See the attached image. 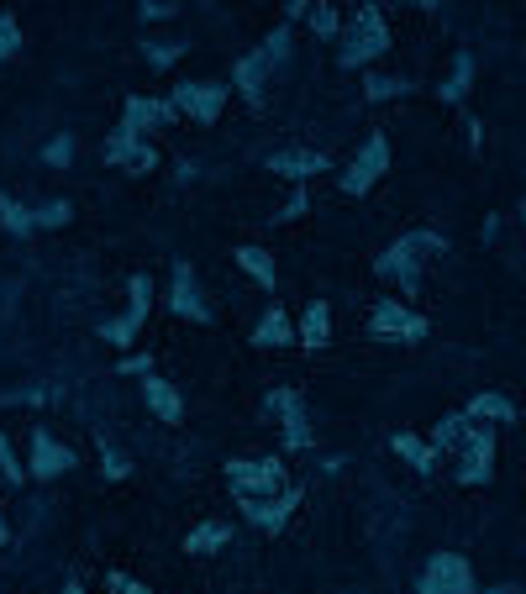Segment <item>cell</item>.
I'll use <instances>...</instances> for the list:
<instances>
[{"mask_svg":"<svg viewBox=\"0 0 526 594\" xmlns=\"http://www.w3.org/2000/svg\"><path fill=\"white\" fill-rule=\"evenodd\" d=\"M442 253H448V237H442L437 227H416V232H400L390 248L374 258V274L395 279L406 295H416L421 290V269H427L432 258H442Z\"/></svg>","mask_w":526,"mask_h":594,"instance_id":"1","label":"cell"},{"mask_svg":"<svg viewBox=\"0 0 526 594\" xmlns=\"http://www.w3.org/2000/svg\"><path fill=\"white\" fill-rule=\"evenodd\" d=\"M390 53V22H384L379 6H358L353 22L342 27V48H337V64L342 69H369L374 58Z\"/></svg>","mask_w":526,"mask_h":594,"instance_id":"2","label":"cell"},{"mask_svg":"<svg viewBox=\"0 0 526 594\" xmlns=\"http://www.w3.org/2000/svg\"><path fill=\"white\" fill-rule=\"evenodd\" d=\"M227 484L237 500H274L290 489V474L279 458H232L227 463Z\"/></svg>","mask_w":526,"mask_h":594,"instance_id":"3","label":"cell"},{"mask_svg":"<svg viewBox=\"0 0 526 594\" xmlns=\"http://www.w3.org/2000/svg\"><path fill=\"white\" fill-rule=\"evenodd\" d=\"M153 274H132L127 279V311L121 316H111V321H100V342H111V347H127L137 342V332H143V321H148V311H153Z\"/></svg>","mask_w":526,"mask_h":594,"instance_id":"4","label":"cell"},{"mask_svg":"<svg viewBox=\"0 0 526 594\" xmlns=\"http://www.w3.org/2000/svg\"><path fill=\"white\" fill-rule=\"evenodd\" d=\"M384 174H390V137H384V132H369V137H363V148L353 153V163L342 169L337 184H342V195L358 200V195H369Z\"/></svg>","mask_w":526,"mask_h":594,"instance_id":"5","label":"cell"},{"mask_svg":"<svg viewBox=\"0 0 526 594\" xmlns=\"http://www.w3.org/2000/svg\"><path fill=\"white\" fill-rule=\"evenodd\" d=\"M369 332H374L379 342H400V347H411V342H427L432 321L421 316V311H411L406 300H379L374 311H369Z\"/></svg>","mask_w":526,"mask_h":594,"instance_id":"6","label":"cell"},{"mask_svg":"<svg viewBox=\"0 0 526 594\" xmlns=\"http://www.w3.org/2000/svg\"><path fill=\"white\" fill-rule=\"evenodd\" d=\"M263 411L279 416V437H285L290 453H306V447H311V416H306V400H300L295 384L269 389V395H263Z\"/></svg>","mask_w":526,"mask_h":594,"instance_id":"7","label":"cell"},{"mask_svg":"<svg viewBox=\"0 0 526 594\" xmlns=\"http://www.w3.org/2000/svg\"><path fill=\"white\" fill-rule=\"evenodd\" d=\"M416 594H479L474 563L463 558V552H432V563L421 568Z\"/></svg>","mask_w":526,"mask_h":594,"instance_id":"8","label":"cell"},{"mask_svg":"<svg viewBox=\"0 0 526 594\" xmlns=\"http://www.w3.org/2000/svg\"><path fill=\"white\" fill-rule=\"evenodd\" d=\"M495 479V426L469 421L458 442V484H490Z\"/></svg>","mask_w":526,"mask_h":594,"instance_id":"9","label":"cell"},{"mask_svg":"<svg viewBox=\"0 0 526 594\" xmlns=\"http://www.w3.org/2000/svg\"><path fill=\"white\" fill-rule=\"evenodd\" d=\"M227 90L232 85H221V79H185L169 100H174V111L179 116H190L200 121V127H211V121L221 116V106H227Z\"/></svg>","mask_w":526,"mask_h":594,"instance_id":"10","label":"cell"},{"mask_svg":"<svg viewBox=\"0 0 526 594\" xmlns=\"http://www.w3.org/2000/svg\"><path fill=\"white\" fill-rule=\"evenodd\" d=\"M300 505H306V484H290L285 495H274V500H237V510L263 531V537H279Z\"/></svg>","mask_w":526,"mask_h":594,"instance_id":"11","label":"cell"},{"mask_svg":"<svg viewBox=\"0 0 526 594\" xmlns=\"http://www.w3.org/2000/svg\"><path fill=\"white\" fill-rule=\"evenodd\" d=\"M69 468H74V453H69V447L58 442L48 426H32V458H27V474L53 484V479H64Z\"/></svg>","mask_w":526,"mask_h":594,"instance_id":"12","label":"cell"},{"mask_svg":"<svg viewBox=\"0 0 526 594\" xmlns=\"http://www.w3.org/2000/svg\"><path fill=\"white\" fill-rule=\"evenodd\" d=\"M106 163L111 169H127V174H153L158 169V148L148 137H132V132H111L106 137Z\"/></svg>","mask_w":526,"mask_h":594,"instance_id":"13","label":"cell"},{"mask_svg":"<svg viewBox=\"0 0 526 594\" xmlns=\"http://www.w3.org/2000/svg\"><path fill=\"white\" fill-rule=\"evenodd\" d=\"M169 311H174L179 321H200V326L211 321V305H206V295H200V279H195L190 263H174V279H169Z\"/></svg>","mask_w":526,"mask_h":594,"instance_id":"14","label":"cell"},{"mask_svg":"<svg viewBox=\"0 0 526 594\" xmlns=\"http://www.w3.org/2000/svg\"><path fill=\"white\" fill-rule=\"evenodd\" d=\"M174 116H179L174 100H164V95H127V106H121V132L143 137L153 127H169Z\"/></svg>","mask_w":526,"mask_h":594,"instance_id":"15","label":"cell"},{"mask_svg":"<svg viewBox=\"0 0 526 594\" xmlns=\"http://www.w3.org/2000/svg\"><path fill=\"white\" fill-rule=\"evenodd\" d=\"M269 74H274V58L263 53V48H253V53H242L237 64H232V90L258 111V106H263V85H269Z\"/></svg>","mask_w":526,"mask_h":594,"instance_id":"16","label":"cell"},{"mask_svg":"<svg viewBox=\"0 0 526 594\" xmlns=\"http://www.w3.org/2000/svg\"><path fill=\"white\" fill-rule=\"evenodd\" d=\"M263 169L279 174V179H290V184H311V174H327V153H316V148H279L263 158Z\"/></svg>","mask_w":526,"mask_h":594,"instance_id":"17","label":"cell"},{"mask_svg":"<svg viewBox=\"0 0 526 594\" xmlns=\"http://www.w3.org/2000/svg\"><path fill=\"white\" fill-rule=\"evenodd\" d=\"M143 405L158 416V421H169V426H179L185 421V395L169 384V379H158V374H148L143 379Z\"/></svg>","mask_w":526,"mask_h":594,"instance_id":"18","label":"cell"},{"mask_svg":"<svg viewBox=\"0 0 526 594\" xmlns=\"http://www.w3.org/2000/svg\"><path fill=\"white\" fill-rule=\"evenodd\" d=\"M469 90H474V53H469V48H458L448 79L437 85V100H442V106H463V95H469Z\"/></svg>","mask_w":526,"mask_h":594,"instance_id":"19","label":"cell"},{"mask_svg":"<svg viewBox=\"0 0 526 594\" xmlns=\"http://www.w3.org/2000/svg\"><path fill=\"white\" fill-rule=\"evenodd\" d=\"M295 337L306 342L311 353H321V347L332 342V305H327V300H311L306 316H300V326H295Z\"/></svg>","mask_w":526,"mask_h":594,"instance_id":"20","label":"cell"},{"mask_svg":"<svg viewBox=\"0 0 526 594\" xmlns=\"http://www.w3.org/2000/svg\"><path fill=\"white\" fill-rule=\"evenodd\" d=\"M390 453L406 458L416 474H432V468H437V447H432L427 437H416V432H395V437H390Z\"/></svg>","mask_w":526,"mask_h":594,"instance_id":"21","label":"cell"},{"mask_svg":"<svg viewBox=\"0 0 526 594\" xmlns=\"http://www.w3.org/2000/svg\"><path fill=\"white\" fill-rule=\"evenodd\" d=\"M253 342H258V347H295L300 337H295V321L279 311V305H269V311H263V321L253 326Z\"/></svg>","mask_w":526,"mask_h":594,"instance_id":"22","label":"cell"},{"mask_svg":"<svg viewBox=\"0 0 526 594\" xmlns=\"http://www.w3.org/2000/svg\"><path fill=\"white\" fill-rule=\"evenodd\" d=\"M463 416L469 421H516V400L500 395V389H484V395H474L463 405Z\"/></svg>","mask_w":526,"mask_h":594,"instance_id":"23","label":"cell"},{"mask_svg":"<svg viewBox=\"0 0 526 594\" xmlns=\"http://www.w3.org/2000/svg\"><path fill=\"white\" fill-rule=\"evenodd\" d=\"M227 542H232V526L227 521H200L190 537H185V552H190V558H211V552H221Z\"/></svg>","mask_w":526,"mask_h":594,"instance_id":"24","label":"cell"},{"mask_svg":"<svg viewBox=\"0 0 526 594\" xmlns=\"http://www.w3.org/2000/svg\"><path fill=\"white\" fill-rule=\"evenodd\" d=\"M232 263H237V269L248 274V279H258L263 290H274V284H279V274H274V258L263 253V248H253V242H242V248L232 253Z\"/></svg>","mask_w":526,"mask_h":594,"instance_id":"25","label":"cell"},{"mask_svg":"<svg viewBox=\"0 0 526 594\" xmlns=\"http://www.w3.org/2000/svg\"><path fill=\"white\" fill-rule=\"evenodd\" d=\"M0 227H6L11 237H32L37 232V211L22 206V200H11V195H0Z\"/></svg>","mask_w":526,"mask_h":594,"instance_id":"26","label":"cell"},{"mask_svg":"<svg viewBox=\"0 0 526 594\" xmlns=\"http://www.w3.org/2000/svg\"><path fill=\"white\" fill-rule=\"evenodd\" d=\"M463 432H469V416H463V411L442 416V421L432 426V447H437V458H442V453H453V447L463 442Z\"/></svg>","mask_w":526,"mask_h":594,"instance_id":"27","label":"cell"},{"mask_svg":"<svg viewBox=\"0 0 526 594\" xmlns=\"http://www.w3.org/2000/svg\"><path fill=\"white\" fill-rule=\"evenodd\" d=\"M143 58L153 69H174L179 58H185V43H179V37H148L143 43Z\"/></svg>","mask_w":526,"mask_h":594,"instance_id":"28","label":"cell"},{"mask_svg":"<svg viewBox=\"0 0 526 594\" xmlns=\"http://www.w3.org/2000/svg\"><path fill=\"white\" fill-rule=\"evenodd\" d=\"M411 90L416 85H411V79H400V74H369V79H363V95H369V100H400Z\"/></svg>","mask_w":526,"mask_h":594,"instance_id":"29","label":"cell"},{"mask_svg":"<svg viewBox=\"0 0 526 594\" xmlns=\"http://www.w3.org/2000/svg\"><path fill=\"white\" fill-rule=\"evenodd\" d=\"M0 474H6V484H11V489H22V484L32 479V474H27V463L16 458V447H11V437H6V432H0Z\"/></svg>","mask_w":526,"mask_h":594,"instance_id":"30","label":"cell"},{"mask_svg":"<svg viewBox=\"0 0 526 594\" xmlns=\"http://www.w3.org/2000/svg\"><path fill=\"white\" fill-rule=\"evenodd\" d=\"M290 48H295V32H290V22H279L269 37H263V53H269L274 58V69L279 64H285V58H290Z\"/></svg>","mask_w":526,"mask_h":594,"instance_id":"31","label":"cell"},{"mask_svg":"<svg viewBox=\"0 0 526 594\" xmlns=\"http://www.w3.org/2000/svg\"><path fill=\"white\" fill-rule=\"evenodd\" d=\"M32 211H37V227H69L74 221L69 200H43V206H32Z\"/></svg>","mask_w":526,"mask_h":594,"instance_id":"32","label":"cell"},{"mask_svg":"<svg viewBox=\"0 0 526 594\" xmlns=\"http://www.w3.org/2000/svg\"><path fill=\"white\" fill-rule=\"evenodd\" d=\"M100 474H106L111 484H121V479H127V474H132V463H127V458H121V453H116V447H111V442H100Z\"/></svg>","mask_w":526,"mask_h":594,"instance_id":"33","label":"cell"},{"mask_svg":"<svg viewBox=\"0 0 526 594\" xmlns=\"http://www.w3.org/2000/svg\"><path fill=\"white\" fill-rule=\"evenodd\" d=\"M311 32H316V37H337V32H342L337 6H321V0H316V6H311Z\"/></svg>","mask_w":526,"mask_h":594,"instance_id":"34","label":"cell"},{"mask_svg":"<svg viewBox=\"0 0 526 594\" xmlns=\"http://www.w3.org/2000/svg\"><path fill=\"white\" fill-rule=\"evenodd\" d=\"M69 158H74V137L58 132L48 148H43V163H48V169H69Z\"/></svg>","mask_w":526,"mask_h":594,"instance_id":"35","label":"cell"},{"mask_svg":"<svg viewBox=\"0 0 526 594\" xmlns=\"http://www.w3.org/2000/svg\"><path fill=\"white\" fill-rule=\"evenodd\" d=\"M116 374H127V379H148V374H153V353H121Z\"/></svg>","mask_w":526,"mask_h":594,"instance_id":"36","label":"cell"},{"mask_svg":"<svg viewBox=\"0 0 526 594\" xmlns=\"http://www.w3.org/2000/svg\"><path fill=\"white\" fill-rule=\"evenodd\" d=\"M16 48H22V27H16L11 11H0V58H11Z\"/></svg>","mask_w":526,"mask_h":594,"instance_id":"37","label":"cell"},{"mask_svg":"<svg viewBox=\"0 0 526 594\" xmlns=\"http://www.w3.org/2000/svg\"><path fill=\"white\" fill-rule=\"evenodd\" d=\"M306 211H311V195H306V184H295V195L285 200V206H279V216H274V221H300Z\"/></svg>","mask_w":526,"mask_h":594,"instance_id":"38","label":"cell"},{"mask_svg":"<svg viewBox=\"0 0 526 594\" xmlns=\"http://www.w3.org/2000/svg\"><path fill=\"white\" fill-rule=\"evenodd\" d=\"M43 400H53V389H6V395H0V405H43Z\"/></svg>","mask_w":526,"mask_h":594,"instance_id":"39","label":"cell"},{"mask_svg":"<svg viewBox=\"0 0 526 594\" xmlns=\"http://www.w3.org/2000/svg\"><path fill=\"white\" fill-rule=\"evenodd\" d=\"M106 589H111V594H153L148 584H137L132 573H121V568H111V573H106Z\"/></svg>","mask_w":526,"mask_h":594,"instance_id":"40","label":"cell"},{"mask_svg":"<svg viewBox=\"0 0 526 594\" xmlns=\"http://www.w3.org/2000/svg\"><path fill=\"white\" fill-rule=\"evenodd\" d=\"M137 16H143V22H169V16H179V6H174V0H143Z\"/></svg>","mask_w":526,"mask_h":594,"instance_id":"41","label":"cell"},{"mask_svg":"<svg viewBox=\"0 0 526 594\" xmlns=\"http://www.w3.org/2000/svg\"><path fill=\"white\" fill-rule=\"evenodd\" d=\"M463 142H469L474 153L484 148V127H479V116H463Z\"/></svg>","mask_w":526,"mask_h":594,"instance_id":"42","label":"cell"},{"mask_svg":"<svg viewBox=\"0 0 526 594\" xmlns=\"http://www.w3.org/2000/svg\"><path fill=\"white\" fill-rule=\"evenodd\" d=\"M316 6V0H285V22H295V16H306Z\"/></svg>","mask_w":526,"mask_h":594,"instance_id":"43","label":"cell"},{"mask_svg":"<svg viewBox=\"0 0 526 594\" xmlns=\"http://www.w3.org/2000/svg\"><path fill=\"white\" fill-rule=\"evenodd\" d=\"M484 594H526V589H516V584H495V589H484Z\"/></svg>","mask_w":526,"mask_h":594,"instance_id":"44","label":"cell"},{"mask_svg":"<svg viewBox=\"0 0 526 594\" xmlns=\"http://www.w3.org/2000/svg\"><path fill=\"white\" fill-rule=\"evenodd\" d=\"M64 594H85V584H79V579H69V584H64Z\"/></svg>","mask_w":526,"mask_h":594,"instance_id":"45","label":"cell"},{"mask_svg":"<svg viewBox=\"0 0 526 594\" xmlns=\"http://www.w3.org/2000/svg\"><path fill=\"white\" fill-rule=\"evenodd\" d=\"M6 542H11V526H6V521H0V547H6Z\"/></svg>","mask_w":526,"mask_h":594,"instance_id":"46","label":"cell"},{"mask_svg":"<svg viewBox=\"0 0 526 594\" xmlns=\"http://www.w3.org/2000/svg\"><path fill=\"white\" fill-rule=\"evenodd\" d=\"M516 216H521V227H526V200H521V206H516Z\"/></svg>","mask_w":526,"mask_h":594,"instance_id":"47","label":"cell"}]
</instances>
